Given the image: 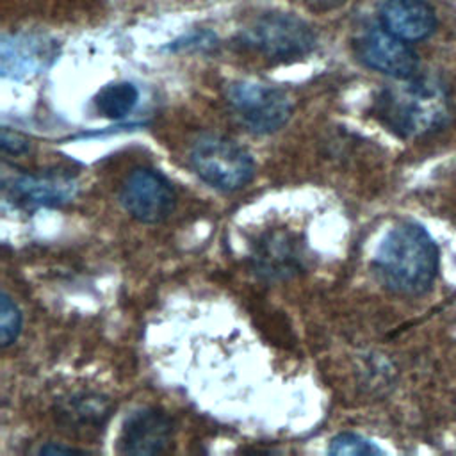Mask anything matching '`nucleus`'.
Instances as JSON below:
<instances>
[{
	"instance_id": "1",
	"label": "nucleus",
	"mask_w": 456,
	"mask_h": 456,
	"mask_svg": "<svg viewBox=\"0 0 456 456\" xmlns=\"http://www.w3.org/2000/svg\"><path fill=\"white\" fill-rule=\"evenodd\" d=\"M376 118L403 139H419L444 130L454 114L447 84L435 75L399 78L381 89L374 102Z\"/></svg>"
},
{
	"instance_id": "2",
	"label": "nucleus",
	"mask_w": 456,
	"mask_h": 456,
	"mask_svg": "<svg viewBox=\"0 0 456 456\" xmlns=\"http://www.w3.org/2000/svg\"><path fill=\"white\" fill-rule=\"evenodd\" d=\"M440 251L431 233L415 221L392 226L378 246L374 271L394 294L422 296L438 273Z\"/></svg>"
},
{
	"instance_id": "3",
	"label": "nucleus",
	"mask_w": 456,
	"mask_h": 456,
	"mask_svg": "<svg viewBox=\"0 0 456 456\" xmlns=\"http://www.w3.org/2000/svg\"><path fill=\"white\" fill-rule=\"evenodd\" d=\"M194 173L210 187L233 192L246 187L256 171L251 153L224 135L203 134L189 151Z\"/></svg>"
},
{
	"instance_id": "4",
	"label": "nucleus",
	"mask_w": 456,
	"mask_h": 456,
	"mask_svg": "<svg viewBox=\"0 0 456 456\" xmlns=\"http://www.w3.org/2000/svg\"><path fill=\"white\" fill-rule=\"evenodd\" d=\"M242 41L265 57L287 61L310 53L315 48L317 36L305 20L294 14L269 12L244 28Z\"/></svg>"
},
{
	"instance_id": "5",
	"label": "nucleus",
	"mask_w": 456,
	"mask_h": 456,
	"mask_svg": "<svg viewBox=\"0 0 456 456\" xmlns=\"http://www.w3.org/2000/svg\"><path fill=\"white\" fill-rule=\"evenodd\" d=\"M226 98L240 123L253 134L280 130L292 114V102L283 89L260 82H233Z\"/></svg>"
},
{
	"instance_id": "6",
	"label": "nucleus",
	"mask_w": 456,
	"mask_h": 456,
	"mask_svg": "<svg viewBox=\"0 0 456 456\" xmlns=\"http://www.w3.org/2000/svg\"><path fill=\"white\" fill-rule=\"evenodd\" d=\"M119 201L134 219L160 223L173 214L176 194L171 182L160 171L135 167L121 183Z\"/></svg>"
},
{
	"instance_id": "7",
	"label": "nucleus",
	"mask_w": 456,
	"mask_h": 456,
	"mask_svg": "<svg viewBox=\"0 0 456 456\" xmlns=\"http://www.w3.org/2000/svg\"><path fill=\"white\" fill-rule=\"evenodd\" d=\"M356 55L370 69L394 80L408 78L419 73V55L411 45L383 25L370 27L356 39Z\"/></svg>"
},
{
	"instance_id": "8",
	"label": "nucleus",
	"mask_w": 456,
	"mask_h": 456,
	"mask_svg": "<svg viewBox=\"0 0 456 456\" xmlns=\"http://www.w3.org/2000/svg\"><path fill=\"white\" fill-rule=\"evenodd\" d=\"M249 260L258 278L267 281L287 280L303 267V244L289 230H269L255 240Z\"/></svg>"
},
{
	"instance_id": "9",
	"label": "nucleus",
	"mask_w": 456,
	"mask_h": 456,
	"mask_svg": "<svg viewBox=\"0 0 456 456\" xmlns=\"http://www.w3.org/2000/svg\"><path fill=\"white\" fill-rule=\"evenodd\" d=\"M173 436V420L160 408H139L132 411L118 438V452L148 456L167 449Z\"/></svg>"
},
{
	"instance_id": "10",
	"label": "nucleus",
	"mask_w": 456,
	"mask_h": 456,
	"mask_svg": "<svg viewBox=\"0 0 456 456\" xmlns=\"http://www.w3.org/2000/svg\"><path fill=\"white\" fill-rule=\"evenodd\" d=\"M5 196L14 205L32 210L41 207H61L77 194V182L66 173H39L14 176L4 183Z\"/></svg>"
},
{
	"instance_id": "11",
	"label": "nucleus",
	"mask_w": 456,
	"mask_h": 456,
	"mask_svg": "<svg viewBox=\"0 0 456 456\" xmlns=\"http://www.w3.org/2000/svg\"><path fill=\"white\" fill-rule=\"evenodd\" d=\"M57 43L45 36L16 34L2 41V75L9 78L34 77L53 64Z\"/></svg>"
},
{
	"instance_id": "12",
	"label": "nucleus",
	"mask_w": 456,
	"mask_h": 456,
	"mask_svg": "<svg viewBox=\"0 0 456 456\" xmlns=\"http://www.w3.org/2000/svg\"><path fill=\"white\" fill-rule=\"evenodd\" d=\"M379 21L408 43L431 37L438 25L436 12L428 0H385L379 7Z\"/></svg>"
},
{
	"instance_id": "13",
	"label": "nucleus",
	"mask_w": 456,
	"mask_h": 456,
	"mask_svg": "<svg viewBox=\"0 0 456 456\" xmlns=\"http://www.w3.org/2000/svg\"><path fill=\"white\" fill-rule=\"evenodd\" d=\"M137 100L139 91L132 82H112L96 93L94 107L103 118L121 119L132 112Z\"/></svg>"
},
{
	"instance_id": "14",
	"label": "nucleus",
	"mask_w": 456,
	"mask_h": 456,
	"mask_svg": "<svg viewBox=\"0 0 456 456\" xmlns=\"http://www.w3.org/2000/svg\"><path fill=\"white\" fill-rule=\"evenodd\" d=\"M107 403L103 399H100L98 395H78L73 397L66 408H64V415L73 420L75 424H78L80 428H87V426H100L103 422V419L109 415L107 413Z\"/></svg>"
},
{
	"instance_id": "15",
	"label": "nucleus",
	"mask_w": 456,
	"mask_h": 456,
	"mask_svg": "<svg viewBox=\"0 0 456 456\" xmlns=\"http://www.w3.org/2000/svg\"><path fill=\"white\" fill-rule=\"evenodd\" d=\"M21 331V312L7 292L0 296V342L7 347L16 342Z\"/></svg>"
},
{
	"instance_id": "16",
	"label": "nucleus",
	"mask_w": 456,
	"mask_h": 456,
	"mask_svg": "<svg viewBox=\"0 0 456 456\" xmlns=\"http://www.w3.org/2000/svg\"><path fill=\"white\" fill-rule=\"evenodd\" d=\"M330 454H351V456H370V454H383V449L378 447L372 440L356 435V433H338L328 449Z\"/></svg>"
},
{
	"instance_id": "17",
	"label": "nucleus",
	"mask_w": 456,
	"mask_h": 456,
	"mask_svg": "<svg viewBox=\"0 0 456 456\" xmlns=\"http://www.w3.org/2000/svg\"><path fill=\"white\" fill-rule=\"evenodd\" d=\"M2 150H4V153H9V155H23L30 150V142L25 135L4 126L2 128Z\"/></svg>"
},
{
	"instance_id": "18",
	"label": "nucleus",
	"mask_w": 456,
	"mask_h": 456,
	"mask_svg": "<svg viewBox=\"0 0 456 456\" xmlns=\"http://www.w3.org/2000/svg\"><path fill=\"white\" fill-rule=\"evenodd\" d=\"M305 4L315 12H326V11H333L340 5H344L346 0H305Z\"/></svg>"
},
{
	"instance_id": "19",
	"label": "nucleus",
	"mask_w": 456,
	"mask_h": 456,
	"mask_svg": "<svg viewBox=\"0 0 456 456\" xmlns=\"http://www.w3.org/2000/svg\"><path fill=\"white\" fill-rule=\"evenodd\" d=\"M39 454H82L86 452L84 449H77V447H66V445H55V444H46V445H41Z\"/></svg>"
}]
</instances>
